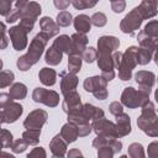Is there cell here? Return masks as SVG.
Instances as JSON below:
<instances>
[{"instance_id":"cell-1","label":"cell","mask_w":158,"mask_h":158,"mask_svg":"<svg viewBox=\"0 0 158 158\" xmlns=\"http://www.w3.org/2000/svg\"><path fill=\"white\" fill-rule=\"evenodd\" d=\"M48 40H49V37L47 35H44L43 32H38L33 37V40L30 43L27 53L21 56L20 58H17L16 65L21 72H27L32 65H35L40 60V58L43 54V51L48 43Z\"/></svg>"},{"instance_id":"cell-2","label":"cell","mask_w":158,"mask_h":158,"mask_svg":"<svg viewBox=\"0 0 158 158\" xmlns=\"http://www.w3.org/2000/svg\"><path fill=\"white\" fill-rule=\"evenodd\" d=\"M148 101H149V93L141 89L137 90L132 86L125 88L121 94V104L128 109L142 107Z\"/></svg>"},{"instance_id":"cell-3","label":"cell","mask_w":158,"mask_h":158,"mask_svg":"<svg viewBox=\"0 0 158 158\" xmlns=\"http://www.w3.org/2000/svg\"><path fill=\"white\" fill-rule=\"evenodd\" d=\"M137 53H138V47H136V46H131L123 52L122 62L118 68V78L121 80L127 81L132 78V70L138 64Z\"/></svg>"},{"instance_id":"cell-4","label":"cell","mask_w":158,"mask_h":158,"mask_svg":"<svg viewBox=\"0 0 158 158\" xmlns=\"http://www.w3.org/2000/svg\"><path fill=\"white\" fill-rule=\"evenodd\" d=\"M84 90L91 93L98 100H105L109 95L107 93V81L101 75L88 77L83 83Z\"/></svg>"},{"instance_id":"cell-5","label":"cell","mask_w":158,"mask_h":158,"mask_svg":"<svg viewBox=\"0 0 158 158\" xmlns=\"http://www.w3.org/2000/svg\"><path fill=\"white\" fill-rule=\"evenodd\" d=\"M143 22V17L138 11V7H133L120 22V30L123 33L133 35L136 30L139 28V26Z\"/></svg>"},{"instance_id":"cell-6","label":"cell","mask_w":158,"mask_h":158,"mask_svg":"<svg viewBox=\"0 0 158 158\" xmlns=\"http://www.w3.org/2000/svg\"><path fill=\"white\" fill-rule=\"evenodd\" d=\"M0 109H1V123H12L17 121L23 112L22 105L14 100H10L4 105H0Z\"/></svg>"},{"instance_id":"cell-7","label":"cell","mask_w":158,"mask_h":158,"mask_svg":"<svg viewBox=\"0 0 158 158\" xmlns=\"http://www.w3.org/2000/svg\"><path fill=\"white\" fill-rule=\"evenodd\" d=\"M32 99L35 102H40L49 107H56L59 104V94L54 90H48L44 88L33 89Z\"/></svg>"},{"instance_id":"cell-8","label":"cell","mask_w":158,"mask_h":158,"mask_svg":"<svg viewBox=\"0 0 158 158\" xmlns=\"http://www.w3.org/2000/svg\"><path fill=\"white\" fill-rule=\"evenodd\" d=\"M15 7L21 10V20H32L36 21L38 16L41 15V5L36 1H25V0H19L15 2Z\"/></svg>"},{"instance_id":"cell-9","label":"cell","mask_w":158,"mask_h":158,"mask_svg":"<svg viewBox=\"0 0 158 158\" xmlns=\"http://www.w3.org/2000/svg\"><path fill=\"white\" fill-rule=\"evenodd\" d=\"M48 114L42 109H36L31 111L23 121V127L26 130H41L42 126L47 122Z\"/></svg>"},{"instance_id":"cell-10","label":"cell","mask_w":158,"mask_h":158,"mask_svg":"<svg viewBox=\"0 0 158 158\" xmlns=\"http://www.w3.org/2000/svg\"><path fill=\"white\" fill-rule=\"evenodd\" d=\"M157 118H158V116L156 114V106L152 101H148L141 109V115L137 118V126L141 131H144Z\"/></svg>"},{"instance_id":"cell-11","label":"cell","mask_w":158,"mask_h":158,"mask_svg":"<svg viewBox=\"0 0 158 158\" xmlns=\"http://www.w3.org/2000/svg\"><path fill=\"white\" fill-rule=\"evenodd\" d=\"M93 126V131L96 133V136H109V137H114V138H120L118 133H117V128H116V123H114L112 121L102 117L98 121H94L91 123Z\"/></svg>"},{"instance_id":"cell-12","label":"cell","mask_w":158,"mask_h":158,"mask_svg":"<svg viewBox=\"0 0 158 158\" xmlns=\"http://www.w3.org/2000/svg\"><path fill=\"white\" fill-rule=\"evenodd\" d=\"M62 107H63V111L67 115H77V114H80L81 110H83V104H81L79 93L72 91V93L64 95Z\"/></svg>"},{"instance_id":"cell-13","label":"cell","mask_w":158,"mask_h":158,"mask_svg":"<svg viewBox=\"0 0 158 158\" xmlns=\"http://www.w3.org/2000/svg\"><path fill=\"white\" fill-rule=\"evenodd\" d=\"M27 31H25L21 26H12L9 28V37L11 40L12 47L15 51H22L27 47L28 38H27Z\"/></svg>"},{"instance_id":"cell-14","label":"cell","mask_w":158,"mask_h":158,"mask_svg":"<svg viewBox=\"0 0 158 158\" xmlns=\"http://www.w3.org/2000/svg\"><path fill=\"white\" fill-rule=\"evenodd\" d=\"M135 80L138 84V89L144 90L151 94V90L156 83V75L153 72L148 70H138L135 74Z\"/></svg>"},{"instance_id":"cell-15","label":"cell","mask_w":158,"mask_h":158,"mask_svg":"<svg viewBox=\"0 0 158 158\" xmlns=\"http://www.w3.org/2000/svg\"><path fill=\"white\" fill-rule=\"evenodd\" d=\"M120 47V40L115 36H101L98 40V53H114Z\"/></svg>"},{"instance_id":"cell-16","label":"cell","mask_w":158,"mask_h":158,"mask_svg":"<svg viewBox=\"0 0 158 158\" xmlns=\"http://www.w3.org/2000/svg\"><path fill=\"white\" fill-rule=\"evenodd\" d=\"M93 147L100 149L102 147H110L115 153H118L122 149V143L117 138L109 137V136H96L93 141Z\"/></svg>"},{"instance_id":"cell-17","label":"cell","mask_w":158,"mask_h":158,"mask_svg":"<svg viewBox=\"0 0 158 158\" xmlns=\"http://www.w3.org/2000/svg\"><path fill=\"white\" fill-rule=\"evenodd\" d=\"M70 38H72V48H70L69 56L73 54V56H80V57H83L85 49L88 48L86 47L88 46V37H86V35L85 33H78V32H75L74 35L70 36Z\"/></svg>"},{"instance_id":"cell-18","label":"cell","mask_w":158,"mask_h":158,"mask_svg":"<svg viewBox=\"0 0 158 158\" xmlns=\"http://www.w3.org/2000/svg\"><path fill=\"white\" fill-rule=\"evenodd\" d=\"M60 93L64 95L72 93V91H75L77 86H78V83H79V79L75 74H70L69 72H62L60 74Z\"/></svg>"},{"instance_id":"cell-19","label":"cell","mask_w":158,"mask_h":158,"mask_svg":"<svg viewBox=\"0 0 158 158\" xmlns=\"http://www.w3.org/2000/svg\"><path fill=\"white\" fill-rule=\"evenodd\" d=\"M40 27H41V32L47 35L49 38H52L59 33V26L57 25V22L54 20H52L48 16H44L40 20Z\"/></svg>"},{"instance_id":"cell-20","label":"cell","mask_w":158,"mask_h":158,"mask_svg":"<svg viewBox=\"0 0 158 158\" xmlns=\"http://www.w3.org/2000/svg\"><path fill=\"white\" fill-rule=\"evenodd\" d=\"M67 146H68V143L62 138V136L59 133L56 135L52 138V141L49 142V149L54 157H64V154L68 153Z\"/></svg>"},{"instance_id":"cell-21","label":"cell","mask_w":158,"mask_h":158,"mask_svg":"<svg viewBox=\"0 0 158 158\" xmlns=\"http://www.w3.org/2000/svg\"><path fill=\"white\" fill-rule=\"evenodd\" d=\"M116 128L118 137H125L131 132V117L127 114H121L116 116Z\"/></svg>"},{"instance_id":"cell-22","label":"cell","mask_w":158,"mask_h":158,"mask_svg":"<svg viewBox=\"0 0 158 158\" xmlns=\"http://www.w3.org/2000/svg\"><path fill=\"white\" fill-rule=\"evenodd\" d=\"M59 135L62 136V138L69 144V143H73L77 141V138L79 137V132H78V127L74 125V123H70V122H67L62 126L60 128V132Z\"/></svg>"},{"instance_id":"cell-23","label":"cell","mask_w":158,"mask_h":158,"mask_svg":"<svg viewBox=\"0 0 158 158\" xmlns=\"http://www.w3.org/2000/svg\"><path fill=\"white\" fill-rule=\"evenodd\" d=\"M83 116L90 122H94V121H98L100 118L104 117V110L100 109V107H96L91 104H84L83 105V111H81Z\"/></svg>"},{"instance_id":"cell-24","label":"cell","mask_w":158,"mask_h":158,"mask_svg":"<svg viewBox=\"0 0 158 158\" xmlns=\"http://www.w3.org/2000/svg\"><path fill=\"white\" fill-rule=\"evenodd\" d=\"M137 7H138V11L142 15L143 20L154 17L157 15V12H158L157 1H147V0H143V1H141V4Z\"/></svg>"},{"instance_id":"cell-25","label":"cell","mask_w":158,"mask_h":158,"mask_svg":"<svg viewBox=\"0 0 158 158\" xmlns=\"http://www.w3.org/2000/svg\"><path fill=\"white\" fill-rule=\"evenodd\" d=\"M73 25L78 33H88L91 30V20L85 14L78 15L73 21Z\"/></svg>"},{"instance_id":"cell-26","label":"cell","mask_w":158,"mask_h":158,"mask_svg":"<svg viewBox=\"0 0 158 158\" xmlns=\"http://www.w3.org/2000/svg\"><path fill=\"white\" fill-rule=\"evenodd\" d=\"M38 79L46 86H53L57 81V73L52 68H42L38 73Z\"/></svg>"},{"instance_id":"cell-27","label":"cell","mask_w":158,"mask_h":158,"mask_svg":"<svg viewBox=\"0 0 158 158\" xmlns=\"http://www.w3.org/2000/svg\"><path fill=\"white\" fill-rule=\"evenodd\" d=\"M63 59V52L57 49L54 46H51L44 54V62L49 65H58Z\"/></svg>"},{"instance_id":"cell-28","label":"cell","mask_w":158,"mask_h":158,"mask_svg":"<svg viewBox=\"0 0 158 158\" xmlns=\"http://www.w3.org/2000/svg\"><path fill=\"white\" fill-rule=\"evenodd\" d=\"M52 46H54L57 49H59L60 52L67 53L69 56L70 48H72V38L69 36H67V35H60V36H58L53 41V44Z\"/></svg>"},{"instance_id":"cell-29","label":"cell","mask_w":158,"mask_h":158,"mask_svg":"<svg viewBox=\"0 0 158 158\" xmlns=\"http://www.w3.org/2000/svg\"><path fill=\"white\" fill-rule=\"evenodd\" d=\"M9 95L11 96L12 100H22L27 95V86L22 83H14L10 86Z\"/></svg>"},{"instance_id":"cell-30","label":"cell","mask_w":158,"mask_h":158,"mask_svg":"<svg viewBox=\"0 0 158 158\" xmlns=\"http://www.w3.org/2000/svg\"><path fill=\"white\" fill-rule=\"evenodd\" d=\"M81 60H83V57L80 56H68V72L70 74H75L80 72L81 69Z\"/></svg>"},{"instance_id":"cell-31","label":"cell","mask_w":158,"mask_h":158,"mask_svg":"<svg viewBox=\"0 0 158 158\" xmlns=\"http://www.w3.org/2000/svg\"><path fill=\"white\" fill-rule=\"evenodd\" d=\"M40 136H41V130H26L22 133V137L28 146H36L40 142Z\"/></svg>"},{"instance_id":"cell-32","label":"cell","mask_w":158,"mask_h":158,"mask_svg":"<svg viewBox=\"0 0 158 158\" xmlns=\"http://www.w3.org/2000/svg\"><path fill=\"white\" fill-rule=\"evenodd\" d=\"M127 153L130 158H146V153H144V148L141 143L138 142H133L128 146L127 148Z\"/></svg>"},{"instance_id":"cell-33","label":"cell","mask_w":158,"mask_h":158,"mask_svg":"<svg viewBox=\"0 0 158 158\" xmlns=\"http://www.w3.org/2000/svg\"><path fill=\"white\" fill-rule=\"evenodd\" d=\"M142 31L144 32V35H146L147 37H149V38H152V40H154V41H157V40H158V20H152V21H149V22L144 26V28H143Z\"/></svg>"},{"instance_id":"cell-34","label":"cell","mask_w":158,"mask_h":158,"mask_svg":"<svg viewBox=\"0 0 158 158\" xmlns=\"http://www.w3.org/2000/svg\"><path fill=\"white\" fill-rule=\"evenodd\" d=\"M154 56V53L149 49H144V48H141L138 47V53H137V62L139 65H146L151 62L152 57Z\"/></svg>"},{"instance_id":"cell-35","label":"cell","mask_w":158,"mask_h":158,"mask_svg":"<svg viewBox=\"0 0 158 158\" xmlns=\"http://www.w3.org/2000/svg\"><path fill=\"white\" fill-rule=\"evenodd\" d=\"M74 20H73V16H72V14L69 12V11H60V12H58V15H57V25L59 26V27H67V26H69L72 22H73Z\"/></svg>"},{"instance_id":"cell-36","label":"cell","mask_w":158,"mask_h":158,"mask_svg":"<svg viewBox=\"0 0 158 158\" xmlns=\"http://www.w3.org/2000/svg\"><path fill=\"white\" fill-rule=\"evenodd\" d=\"M15 75L11 70H1L0 73V88L4 89L6 86H10L14 83Z\"/></svg>"},{"instance_id":"cell-37","label":"cell","mask_w":158,"mask_h":158,"mask_svg":"<svg viewBox=\"0 0 158 158\" xmlns=\"http://www.w3.org/2000/svg\"><path fill=\"white\" fill-rule=\"evenodd\" d=\"M90 20H91V25H94L96 27H104L106 25V22H107L106 15L104 12H100V11L93 14L91 17H90Z\"/></svg>"},{"instance_id":"cell-38","label":"cell","mask_w":158,"mask_h":158,"mask_svg":"<svg viewBox=\"0 0 158 158\" xmlns=\"http://www.w3.org/2000/svg\"><path fill=\"white\" fill-rule=\"evenodd\" d=\"M14 144V137H12V133L10 131H7L6 128H2L1 130V146L2 148H11Z\"/></svg>"},{"instance_id":"cell-39","label":"cell","mask_w":158,"mask_h":158,"mask_svg":"<svg viewBox=\"0 0 158 158\" xmlns=\"http://www.w3.org/2000/svg\"><path fill=\"white\" fill-rule=\"evenodd\" d=\"M98 2L96 1H89V0H73L72 5L77 9V10H85L89 7H94Z\"/></svg>"},{"instance_id":"cell-40","label":"cell","mask_w":158,"mask_h":158,"mask_svg":"<svg viewBox=\"0 0 158 158\" xmlns=\"http://www.w3.org/2000/svg\"><path fill=\"white\" fill-rule=\"evenodd\" d=\"M83 59L86 63H93L95 59H98V49L94 47H88L83 54Z\"/></svg>"},{"instance_id":"cell-41","label":"cell","mask_w":158,"mask_h":158,"mask_svg":"<svg viewBox=\"0 0 158 158\" xmlns=\"http://www.w3.org/2000/svg\"><path fill=\"white\" fill-rule=\"evenodd\" d=\"M27 147H28V143L23 138H19V139H16L14 142L11 149H12L14 153H22V152H25L27 149Z\"/></svg>"},{"instance_id":"cell-42","label":"cell","mask_w":158,"mask_h":158,"mask_svg":"<svg viewBox=\"0 0 158 158\" xmlns=\"http://www.w3.org/2000/svg\"><path fill=\"white\" fill-rule=\"evenodd\" d=\"M5 20H6L7 23H14V22H16L17 20H21V10L17 9V7H14V9L10 11V14L5 17Z\"/></svg>"},{"instance_id":"cell-43","label":"cell","mask_w":158,"mask_h":158,"mask_svg":"<svg viewBox=\"0 0 158 158\" xmlns=\"http://www.w3.org/2000/svg\"><path fill=\"white\" fill-rule=\"evenodd\" d=\"M109 111L111 115L114 116H118L121 114H123V106L121 102L118 101H112L110 105H109Z\"/></svg>"},{"instance_id":"cell-44","label":"cell","mask_w":158,"mask_h":158,"mask_svg":"<svg viewBox=\"0 0 158 158\" xmlns=\"http://www.w3.org/2000/svg\"><path fill=\"white\" fill-rule=\"evenodd\" d=\"M26 158H47V153L43 147H36L27 154Z\"/></svg>"},{"instance_id":"cell-45","label":"cell","mask_w":158,"mask_h":158,"mask_svg":"<svg viewBox=\"0 0 158 158\" xmlns=\"http://www.w3.org/2000/svg\"><path fill=\"white\" fill-rule=\"evenodd\" d=\"M11 6H12V1H10V0H1L0 1V15L6 17L10 14V11L12 10Z\"/></svg>"},{"instance_id":"cell-46","label":"cell","mask_w":158,"mask_h":158,"mask_svg":"<svg viewBox=\"0 0 158 158\" xmlns=\"http://www.w3.org/2000/svg\"><path fill=\"white\" fill-rule=\"evenodd\" d=\"M110 5H111V10L114 12H116V14L122 12L125 10V7H126V2L123 0H112L110 2Z\"/></svg>"},{"instance_id":"cell-47","label":"cell","mask_w":158,"mask_h":158,"mask_svg":"<svg viewBox=\"0 0 158 158\" xmlns=\"http://www.w3.org/2000/svg\"><path fill=\"white\" fill-rule=\"evenodd\" d=\"M143 132L149 137H158V118L154 122H152Z\"/></svg>"},{"instance_id":"cell-48","label":"cell","mask_w":158,"mask_h":158,"mask_svg":"<svg viewBox=\"0 0 158 158\" xmlns=\"http://www.w3.org/2000/svg\"><path fill=\"white\" fill-rule=\"evenodd\" d=\"M147 156L148 158H158V141H153L148 144Z\"/></svg>"},{"instance_id":"cell-49","label":"cell","mask_w":158,"mask_h":158,"mask_svg":"<svg viewBox=\"0 0 158 158\" xmlns=\"http://www.w3.org/2000/svg\"><path fill=\"white\" fill-rule=\"evenodd\" d=\"M115 152L110 147H102L98 149V158H112Z\"/></svg>"},{"instance_id":"cell-50","label":"cell","mask_w":158,"mask_h":158,"mask_svg":"<svg viewBox=\"0 0 158 158\" xmlns=\"http://www.w3.org/2000/svg\"><path fill=\"white\" fill-rule=\"evenodd\" d=\"M78 127V132H79V137H85L88 136L91 131H93V126L90 123H84V125H79Z\"/></svg>"},{"instance_id":"cell-51","label":"cell","mask_w":158,"mask_h":158,"mask_svg":"<svg viewBox=\"0 0 158 158\" xmlns=\"http://www.w3.org/2000/svg\"><path fill=\"white\" fill-rule=\"evenodd\" d=\"M122 57H123V53L120 52V51H116V52L112 53V58H114V63H115V69L120 68L121 62H122Z\"/></svg>"},{"instance_id":"cell-52","label":"cell","mask_w":158,"mask_h":158,"mask_svg":"<svg viewBox=\"0 0 158 158\" xmlns=\"http://www.w3.org/2000/svg\"><path fill=\"white\" fill-rule=\"evenodd\" d=\"M54 6L62 11H65V9L72 4V1H67V0H54Z\"/></svg>"},{"instance_id":"cell-53","label":"cell","mask_w":158,"mask_h":158,"mask_svg":"<svg viewBox=\"0 0 158 158\" xmlns=\"http://www.w3.org/2000/svg\"><path fill=\"white\" fill-rule=\"evenodd\" d=\"M67 158H84L83 153L80 152V149L78 148H72L69 149V152L67 153Z\"/></svg>"},{"instance_id":"cell-54","label":"cell","mask_w":158,"mask_h":158,"mask_svg":"<svg viewBox=\"0 0 158 158\" xmlns=\"http://www.w3.org/2000/svg\"><path fill=\"white\" fill-rule=\"evenodd\" d=\"M7 46V40H6V27L5 23L1 22V49H5Z\"/></svg>"},{"instance_id":"cell-55","label":"cell","mask_w":158,"mask_h":158,"mask_svg":"<svg viewBox=\"0 0 158 158\" xmlns=\"http://www.w3.org/2000/svg\"><path fill=\"white\" fill-rule=\"evenodd\" d=\"M0 158H15V156H12V154H10V153L2 151L1 154H0Z\"/></svg>"},{"instance_id":"cell-56","label":"cell","mask_w":158,"mask_h":158,"mask_svg":"<svg viewBox=\"0 0 158 158\" xmlns=\"http://www.w3.org/2000/svg\"><path fill=\"white\" fill-rule=\"evenodd\" d=\"M153 59H154V62H156V64L158 65V49L154 52V56H153Z\"/></svg>"},{"instance_id":"cell-57","label":"cell","mask_w":158,"mask_h":158,"mask_svg":"<svg viewBox=\"0 0 158 158\" xmlns=\"http://www.w3.org/2000/svg\"><path fill=\"white\" fill-rule=\"evenodd\" d=\"M154 99H156V101L158 102V89L154 91Z\"/></svg>"},{"instance_id":"cell-58","label":"cell","mask_w":158,"mask_h":158,"mask_svg":"<svg viewBox=\"0 0 158 158\" xmlns=\"http://www.w3.org/2000/svg\"><path fill=\"white\" fill-rule=\"evenodd\" d=\"M120 158H130V157H128V156H126V154H123V156H121Z\"/></svg>"},{"instance_id":"cell-59","label":"cell","mask_w":158,"mask_h":158,"mask_svg":"<svg viewBox=\"0 0 158 158\" xmlns=\"http://www.w3.org/2000/svg\"><path fill=\"white\" fill-rule=\"evenodd\" d=\"M52 158H64V157H54V156H53Z\"/></svg>"},{"instance_id":"cell-60","label":"cell","mask_w":158,"mask_h":158,"mask_svg":"<svg viewBox=\"0 0 158 158\" xmlns=\"http://www.w3.org/2000/svg\"><path fill=\"white\" fill-rule=\"evenodd\" d=\"M157 5H158V1H157Z\"/></svg>"},{"instance_id":"cell-61","label":"cell","mask_w":158,"mask_h":158,"mask_svg":"<svg viewBox=\"0 0 158 158\" xmlns=\"http://www.w3.org/2000/svg\"><path fill=\"white\" fill-rule=\"evenodd\" d=\"M157 80H158V79H157Z\"/></svg>"}]
</instances>
